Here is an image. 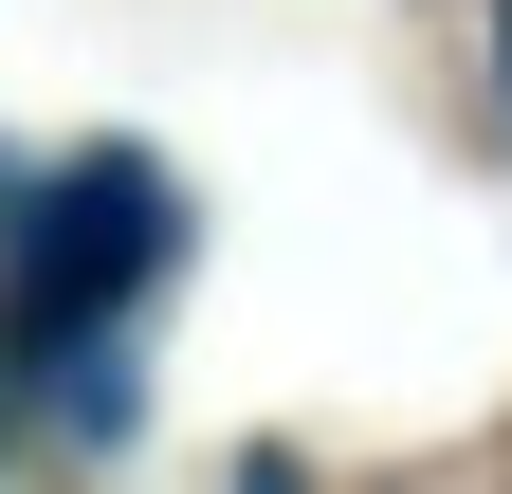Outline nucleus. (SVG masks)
I'll use <instances>...</instances> for the list:
<instances>
[{
	"label": "nucleus",
	"mask_w": 512,
	"mask_h": 494,
	"mask_svg": "<svg viewBox=\"0 0 512 494\" xmlns=\"http://www.w3.org/2000/svg\"><path fill=\"white\" fill-rule=\"evenodd\" d=\"M165 257H183V202H165V165H147V147L55 165L37 202H19V348H37V366H74V348H92Z\"/></svg>",
	"instance_id": "f257e3e1"
}]
</instances>
